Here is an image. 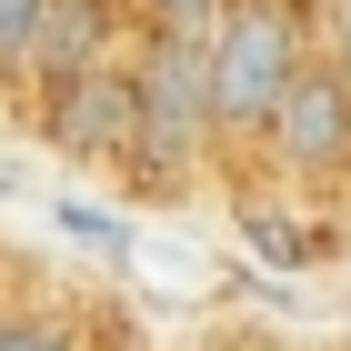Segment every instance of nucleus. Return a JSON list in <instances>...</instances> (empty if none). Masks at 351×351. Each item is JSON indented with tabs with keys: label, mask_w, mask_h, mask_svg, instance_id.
Wrapping results in <instances>:
<instances>
[{
	"label": "nucleus",
	"mask_w": 351,
	"mask_h": 351,
	"mask_svg": "<svg viewBox=\"0 0 351 351\" xmlns=\"http://www.w3.org/2000/svg\"><path fill=\"white\" fill-rule=\"evenodd\" d=\"M261 161L301 191H351V60L311 51L261 121Z\"/></svg>",
	"instance_id": "f03ea898"
},
{
	"label": "nucleus",
	"mask_w": 351,
	"mask_h": 351,
	"mask_svg": "<svg viewBox=\"0 0 351 351\" xmlns=\"http://www.w3.org/2000/svg\"><path fill=\"white\" fill-rule=\"evenodd\" d=\"M0 351H81L60 322H40V311H0Z\"/></svg>",
	"instance_id": "423d86ee"
},
{
	"label": "nucleus",
	"mask_w": 351,
	"mask_h": 351,
	"mask_svg": "<svg viewBox=\"0 0 351 351\" xmlns=\"http://www.w3.org/2000/svg\"><path fill=\"white\" fill-rule=\"evenodd\" d=\"M322 51L301 0H221L201 21V60H211V121L221 141H261L271 101L291 90V71Z\"/></svg>",
	"instance_id": "f257e3e1"
},
{
	"label": "nucleus",
	"mask_w": 351,
	"mask_h": 351,
	"mask_svg": "<svg viewBox=\"0 0 351 351\" xmlns=\"http://www.w3.org/2000/svg\"><path fill=\"white\" fill-rule=\"evenodd\" d=\"M331 51H341V60H351V0H341V40H331Z\"/></svg>",
	"instance_id": "6e6552de"
},
{
	"label": "nucleus",
	"mask_w": 351,
	"mask_h": 351,
	"mask_svg": "<svg viewBox=\"0 0 351 351\" xmlns=\"http://www.w3.org/2000/svg\"><path fill=\"white\" fill-rule=\"evenodd\" d=\"M151 10H161V21H211L221 0H151Z\"/></svg>",
	"instance_id": "0eeeda50"
},
{
	"label": "nucleus",
	"mask_w": 351,
	"mask_h": 351,
	"mask_svg": "<svg viewBox=\"0 0 351 351\" xmlns=\"http://www.w3.org/2000/svg\"><path fill=\"white\" fill-rule=\"evenodd\" d=\"M141 81V131L131 151H151L161 171H181L191 151H211L221 121H211V60H201V21H161V40L131 60Z\"/></svg>",
	"instance_id": "7ed1b4c3"
},
{
	"label": "nucleus",
	"mask_w": 351,
	"mask_h": 351,
	"mask_svg": "<svg viewBox=\"0 0 351 351\" xmlns=\"http://www.w3.org/2000/svg\"><path fill=\"white\" fill-rule=\"evenodd\" d=\"M40 30L51 0H0V81H40Z\"/></svg>",
	"instance_id": "39448f33"
},
{
	"label": "nucleus",
	"mask_w": 351,
	"mask_h": 351,
	"mask_svg": "<svg viewBox=\"0 0 351 351\" xmlns=\"http://www.w3.org/2000/svg\"><path fill=\"white\" fill-rule=\"evenodd\" d=\"M131 131H141L131 51H101V60H81V71L51 81V141L71 161H131Z\"/></svg>",
	"instance_id": "20e7f679"
}]
</instances>
